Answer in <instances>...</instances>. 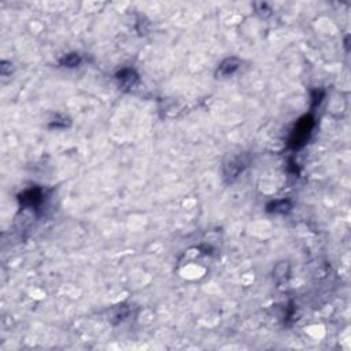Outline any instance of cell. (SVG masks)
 <instances>
[{
    "label": "cell",
    "mask_w": 351,
    "mask_h": 351,
    "mask_svg": "<svg viewBox=\"0 0 351 351\" xmlns=\"http://www.w3.org/2000/svg\"><path fill=\"white\" fill-rule=\"evenodd\" d=\"M314 126V119L311 115H304L297 122V125L292 131V136L290 139V146L294 150H299L303 147Z\"/></svg>",
    "instance_id": "1"
},
{
    "label": "cell",
    "mask_w": 351,
    "mask_h": 351,
    "mask_svg": "<svg viewBox=\"0 0 351 351\" xmlns=\"http://www.w3.org/2000/svg\"><path fill=\"white\" fill-rule=\"evenodd\" d=\"M43 201V192L39 188H30L19 195V202L25 207H37Z\"/></svg>",
    "instance_id": "2"
},
{
    "label": "cell",
    "mask_w": 351,
    "mask_h": 351,
    "mask_svg": "<svg viewBox=\"0 0 351 351\" xmlns=\"http://www.w3.org/2000/svg\"><path fill=\"white\" fill-rule=\"evenodd\" d=\"M239 67H240V60L236 58H228L218 66L217 74L221 77H228V76H232Z\"/></svg>",
    "instance_id": "3"
},
{
    "label": "cell",
    "mask_w": 351,
    "mask_h": 351,
    "mask_svg": "<svg viewBox=\"0 0 351 351\" xmlns=\"http://www.w3.org/2000/svg\"><path fill=\"white\" fill-rule=\"evenodd\" d=\"M244 167H246V163H244V161L240 158V156L233 158V159H231V162L225 166L226 177H231V179L238 177L239 174L244 170Z\"/></svg>",
    "instance_id": "4"
},
{
    "label": "cell",
    "mask_w": 351,
    "mask_h": 351,
    "mask_svg": "<svg viewBox=\"0 0 351 351\" xmlns=\"http://www.w3.org/2000/svg\"><path fill=\"white\" fill-rule=\"evenodd\" d=\"M117 80L122 84L124 87H133L139 80V76L135 70L132 69H122L121 72L117 73Z\"/></svg>",
    "instance_id": "5"
},
{
    "label": "cell",
    "mask_w": 351,
    "mask_h": 351,
    "mask_svg": "<svg viewBox=\"0 0 351 351\" xmlns=\"http://www.w3.org/2000/svg\"><path fill=\"white\" fill-rule=\"evenodd\" d=\"M291 208L292 203L288 199H281V201L270 202L266 206V210H268L269 213H274V214H284V213H288Z\"/></svg>",
    "instance_id": "6"
},
{
    "label": "cell",
    "mask_w": 351,
    "mask_h": 351,
    "mask_svg": "<svg viewBox=\"0 0 351 351\" xmlns=\"http://www.w3.org/2000/svg\"><path fill=\"white\" fill-rule=\"evenodd\" d=\"M81 63V56L76 52L73 54H67L65 55L62 59H60V65L65 66V67H76Z\"/></svg>",
    "instance_id": "7"
}]
</instances>
